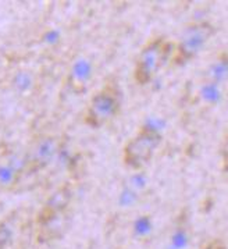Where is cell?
<instances>
[{"instance_id":"3","label":"cell","mask_w":228,"mask_h":249,"mask_svg":"<svg viewBox=\"0 0 228 249\" xmlns=\"http://www.w3.org/2000/svg\"><path fill=\"white\" fill-rule=\"evenodd\" d=\"M121 90L116 82H107L98 89L87 105L84 123L90 128H102L120 113Z\"/></svg>"},{"instance_id":"2","label":"cell","mask_w":228,"mask_h":249,"mask_svg":"<svg viewBox=\"0 0 228 249\" xmlns=\"http://www.w3.org/2000/svg\"><path fill=\"white\" fill-rule=\"evenodd\" d=\"M174 45L164 36L149 39L138 52L134 63V81L138 85H146L153 80L164 66L171 61Z\"/></svg>"},{"instance_id":"6","label":"cell","mask_w":228,"mask_h":249,"mask_svg":"<svg viewBox=\"0 0 228 249\" xmlns=\"http://www.w3.org/2000/svg\"><path fill=\"white\" fill-rule=\"evenodd\" d=\"M54 153V141L52 138H43L38 141V143L31 150L30 166L32 169L43 167Z\"/></svg>"},{"instance_id":"1","label":"cell","mask_w":228,"mask_h":249,"mask_svg":"<svg viewBox=\"0 0 228 249\" xmlns=\"http://www.w3.org/2000/svg\"><path fill=\"white\" fill-rule=\"evenodd\" d=\"M70 199L71 194L67 188L52 195L36 217V239L40 244L60 238L70 224Z\"/></svg>"},{"instance_id":"5","label":"cell","mask_w":228,"mask_h":249,"mask_svg":"<svg viewBox=\"0 0 228 249\" xmlns=\"http://www.w3.org/2000/svg\"><path fill=\"white\" fill-rule=\"evenodd\" d=\"M216 34V28L208 21H198L187 25L174 45L171 63L174 66H184L193 60L206 48L209 40Z\"/></svg>"},{"instance_id":"9","label":"cell","mask_w":228,"mask_h":249,"mask_svg":"<svg viewBox=\"0 0 228 249\" xmlns=\"http://www.w3.org/2000/svg\"><path fill=\"white\" fill-rule=\"evenodd\" d=\"M202 249H228L227 245L221 239H211Z\"/></svg>"},{"instance_id":"7","label":"cell","mask_w":228,"mask_h":249,"mask_svg":"<svg viewBox=\"0 0 228 249\" xmlns=\"http://www.w3.org/2000/svg\"><path fill=\"white\" fill-rule=\"evenodd\" d=\"M228 80V54H221L206 70V81L213 84H221Z\"/></svg>"},{"instance_id":"4","label":"cell","mask_w":228,"mask_h":249,"mask_svg":"<svg viewBox=\"0 0 228 249\" xmlns=\"http://www.w3.org/2000/svg\"><path fill=\"white\" fill-rule=\"evenodd\" d=\"M163 137L153 127L143 125L129 138L121 150V160L131 170L143 169L153 159Z\"/></svg>"},{"instance_id":"8","label":"cell","mask_w":228,"mask_h":249,"mask_svg":"<svg viewBox=\"0 0 228 249\" xmlns=\"http://www.w3.org/2000/svg\"><path fill=\"white\" fill-rule=\"evenodd\" d=\"M221 160H223V167L226 171H228V132L226 134L223 145H221Z\"/></svg>"}]
</instances>
